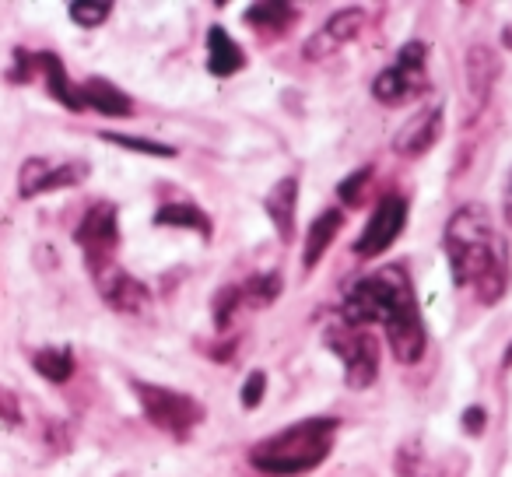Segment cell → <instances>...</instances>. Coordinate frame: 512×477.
<instances>
[{"instance_id":"cell-19","label":"cell","mask_w":512,"mask_h":477,"mask_svg":"<svg viewBox=\"0 0 512 477\" xmlns=\"http://www.w3.org/2000/svg\"><path fill=\"white\" fill-rule=\"evenodd\" d=\"M299 18V8L285 4V0H267V4H253L246 11V25L256 32H264V36H281L288 32Z\"/></svg>"},{"instance_id":"cell-26","label":"cell","mask_w":512,"mask_h":477,"mask_svg":"<svg viewBox=\"0 0 512 477\" xmlns=\"http://www.w3.org/2000/svg\"><path fill=\"white\" fill-rule=\"evenodd\" d=\"M67 11H71V18L81 29H95V25H102L113 15V4H106V0H74Z\"/></svg>"},{"instance_id":"cell-11","label":"cell","mask_w":512,"mask_h":477,"mask_svg":"<svg viewBox=\"0 0 512 477\" xmlns=\"http://www.w3.org/2000/svg\"><path fill=\"white\" fill-rule=\"evenodd\" d=\"M365 29V11L362 8H341L334 11V15L323 22L320 32H313L309 36V43L302 46V57L309 60V64H316V60H327L334 57L341 46L355 43L358 32Z\"/></svg>"},{"instance_id":"cell-12","label":"cell","mask_w":512,"mask_h":477,"mask_svg":"<svg viewBox=\"0 0 512 477\" xmlns=\"http://www.w3.org/2000/svg\"><path fill=\"white\" fill-rule=\"evenodd\" d=\"M92 281H95V288H99L102 299H106V306L116 309V313H123V316L141 313V309L151 302L148 288H144L141 281L134 278V274L123 271L120 264H113V267H106V271L92 274Z\"/></svg>"},{"instance_id":"cell-28","label":"cell","mask_w":512,"mask_h":477,"mask_svg":"<svg viewBox=\"0 0 512 477\" xmlns=\"http://www.w3.org/2000/svg\"><path fill=\"white\" fill-rule=\"evenodd\" d=\"M264 393H267V372H264V369H253V372L246 376V383H242V407H246V411L260 407Z\"/></svg>"},{"instance_id":"cell-14","label":"cell","mask_w":512,"mask_h":477,"mask_svg":"<svg viewBox=\"0 0 512 477\" xmlns=\"http://www.w3.org/2000/svg\"><path fill=\"white\" fill-rule=\"evenodd\" d=\"M264 211L271 218L274 232H278L281 243H292L295 239V211H299V179L285 176L271 186V193L264 197Z\"/></svg>"},{"instance_id":"cell-1","label":"cell","mask_w":512,"mask_h":477,"mask_svg":"<svg viewBox=\"0 0 512 477\" xmlns=\"http://www.w3.org/2000/svg\"><path fill=\"white\" fill-rule=\"evenodd\" d=\"M344 320L358 323V327L379 323L386 330V341H390L397 362L418 365L425 355V323H421L411 278L400 264H386L358 278L344 295Z\"/></svg>"},{"instance_id":"cell-15","label":"cell","mask_w":512,"mask_h":477,"mask_svg":"<svg viewBox=\"0 0 512 477\" xmlns=\"http://www.w3.org/2000/svg\"><path fill=\"white\" fill-rule=\"evenodd\" d=\"M78 88H81V102H85V109L92 106L95 113H102V116H134V99H130L123 88H116L113 81L92 78Z\"/></svg>"},{"instance_id":"cell-20","label":"cell","mask_w":512,"mask_h":477,"mask_svg":"<svg viewBox=\"0 0 512 477\" xmlns=\"http://www.w3.org/2000/svg\"><path fill=\"white\" fill-rule=\"evenodd\" d=\"M151 221H155L158 228H190V232H197L200 239H211L214 235L211 218H207L197 204H162Z\"/></svg>"},{"instance_id":"cell-2","label":"cell","mask_w":512,"mask_h":477,"mask_svg":"<svg viewBox=\"0 0 512 477\" xmlns=\"http://www.w3.org/2000/svg\"><path fill=\"white\" fill-rule=\"evenodd\" d=\"M446 257L453 285L474 288L484 306L502 302L509 288V243L495 232L488 207H456L446 225Z\"/></svg>"},{"instance_id":"cell-21","label":"cell","mask_w":512,"mask_h":477,"mask_svg":"<svg viewBox=\"0 0 512 477\" xmlns=\"http://www.w3.org/2000/svg\"><path fill=\"white\" fill-rule=\"evenodd\" d=\"M32 365H36L39 376L60 386L74 376V351L71 348H43V351H36Z\"/></svg>"},{"instance_id":"cell-16","label":"cell","mask_w":512,"mask_h":477,"mask_svg":"<svg viewBox=\"0 0 512 477\" xmlns=\"http://www.w3.org/2000/svg\"><path fill=\"white\" fill-rule=\"evenodd\" d=\"M242 67H246V53L239 50V43H235L221 25H214V29L207 32V71H211L214 78H232Z\"/></svg>"},{"instance_id":"cell-29","label":"cell","mask_w":512,"mask_h":477,"mask_svg":"<svg viewBox=\"0 0 512 477\" xmlns=\"http://www.w3.org/2000/svg\"><path fill=\"white\" fill-rule=\"evenodd\" d=\"M0 421L4 425H18L22 421V404H18V397L8 386H0Z\"/></svg>"},{"instance_id":"cell-22","label":"cell","mask_w":512,"mask_h":477,"mask_svg":"<svg viewBox=\"0 0 512 477\" xmlns=\"http://www.w3.org/2000/svg\"><path fill=\"white\" fill-rule=\"evenodd\" d=\"M278 295H281V274L278 271L253 274V278L242 285V302H246V306H253V309L271 306Z\"/></svg>"},{"instance_id":"cell-8","label":"cell","mask_w":512,"mask_h":477,"mask_svg":"<svg viewBox=\"0 0 512 477\" xmlns=\"http://www.w3.org/2000/svg\"><path fill=\"white\" fill-rule=\"evenodd\" d=\"M92 172V165L85 158H67V162L53 165L50 158L36 155L25 158L22 172H18V193L22 197H39V193H53V190H71L81 186Z\"/></svg>"},{"instance_id":"cell-24","label":"cell","mask_w":512,"mask_h":477,"mask_svg":"<svg viewBox=\"0 0 512 477\" xmlns=\"http://www.w3.org/2000/svg\"><path fill=\"white\" fill-rule=\"evenodd\" d=\"M397 477H435L421 442H407L397 449Z\"/></svg>"},{"instance_id":"cell-17","label":"cell","mask_w":512,"mask_h":477,"mask_svg":"<svg viewBox=\"0 0 512 477\" xmlns=\"http://www.w3.org/2000/svg\"><path fill=\"white\" fill-rule=\"evenodd\" d=\"M36 71L46 74V88H50V95L60 102V106H67L71 113H81V109H85L81 88L71 85V78H67V71H64V60H60L57 53H36Z\"/></svg>"},{"instance_id":"cell-25","label":"cell","mask_w":512,"mask_h":477,"mask_svg":"<svg viewBox=\"0 0 512 477\" xmlns=\"http://www.w3.org/2000/svg\"><path fill=\"white\" fill-rule=\"evenodd\" d=\"M102 141L120 144L127 151H137V155H151V158H176V148L162 141H148V137H130V134H102Z\"/></svg>"},{"instance_id":"cell-3","label":"cell","mask_w":512,"mask_h":477,"mask_svg":"<svg viewBox=\"0 0 512 477\" xmlns=\"http://www.w3.org/2000/svg\"><path fill=\"white\" fill-rule=\"evenodd\" d=\"M337 418H306L295 425L281 428V432L267 435L256 446H249V463L260 474L271 477H292V474H309L330 456L337 439Z\"/></svg>"},{"instance_id":"cell-31","label":"cell","mask_w":512,"mask_h":477,"mask_svg":"<svg viewBox=\"0 0 512 477\" xmlns=\"http://www.w3.org/2000/svg\"><path fill=\"white\" fill-rule=\"evenodd\" d=\"M502 214H505V225L512 228V165L505 172V186H502Z\"/></svg>"},{"instance_id":"cell-9","label":"cell","mask_w":512,"mask_h":477,"mask_svg":"<svg viewBox=\"0 0 512 477\" xmlns=\"http://www.w3.org/2000/svg\"><path fill=\"white\" fill-rule=\"evenodd\" d=\"M404 225H407L404 197H397V193H386V197L379 200L376 214L369 218V225H365L362 235H358L355 257L358 260H376L379 253H386L393 243H397V235L404 232Z\"/></svg>"},{"instance_id":"cell-7","label":"cell","mask_w":512,"mask_h":477,"mask_svg":"<svg viewBox=\"0 0 512 477\" xmlns=\"http://www.w3.org/2000/svg\"><path fill=\"white\" fill-rule=\"evenodd\" d=\"M74 243L81 246L85 264L92 274L113 267L116 250H120V214H116V204L99 200V204L88 207L81 225L74 228Z\"/></svg>"},{"instance_id":"cell-6","label":"cell","mask_w":512,"mask_h":477,"mask_svg":"<svg viewBox=\"0 0 512 477\" xmlns=\"http://www.w3.org/2000/svg\"><path fill=\"white\" fill-rule=\"evenodd\" d=\"M425 64H428V43H421V39L404 43L397 64L386 67L383 74H376L372 95H376L383 106H400V102H411V99H418V95H425L428 92Z\"/></svg>"},{"instance_id":"cell-13","label":"cell","mask_w":512,"mask_h":477,"mask_svg":"<svg viewBox=\"0 0 512 477\" xmlns=\"http://www.w3.org/2000/svg\"><path fill=\"white\" fill-rule=\"evenodd\" d=\"M442 120H446V106L435 102V106H425L421 113H414L404 127L393 137V151L404 158H421L425 151H432L442 137Z\"/></svg>"},{"instance_id":"cell-32","label":"cell","mask_w":512,"mask_h":477,"mask_svg":"<svg viewBox=\"0 0 512 477\" xmlns=\"http://www.w3.org/2000/svg\"><path fill=\"white\" fill-rule=\"evenodd\" d=\"M502 365H505V369H512V344H509V348H505V355H502Z\"/></svg>"},{"instance_id":"cell-10","label":"cell","mask_w":512,"mask_h":477,"mask_svg":"<svg viewBox=\"0 0 512 477\" xmlns=\"http://www.w3.org/2000/svg\"><path fill=\"white\" fill-rule=\"evenodd\" d=\"M463 71H467V123H474L495 95V85L502 78V57H498L495 46L477 43L467 50Z\"/></svg>"},{"instance_id":"cell-27","label":"cell","mask_w":512,"mask_h":477,"mask_svg":"<svg viewBox=\"0 0 512 477\" xmlns=\"http://www.w3.org/2000/svg\"><path fill=\"white\" fill-rule=\"evenodd\" d=\"M369 183H372V165H362L358 172H351V176L341 179V186H337V197H341L348 207H358L365 200Z\"/></svg>"},{"instance_id":"cell-30","label":"cell","mask_w":512,"mask_h":477,"mask_svg":"<svg viewBox=\"0 0 512 477\" xmlns=\"http://www.w3.org/2000/svg\"><path fill=\"white\" fill-rule=\"evenodd\" d=\"M463 428H467L470 435H481L484 428H488V411H484V407H467V411H463Z\"/></svg>"},{"instance_id":"cell-23","label":"cell","mask_w":512,"mask_h":477,"mask_svg":"<svg viewBox=\"0 0 512 477\" xmlns=\"http://www.w3.org/2000/svg\"><path fill=\"white\" fill-rule=\"evenodd\" d=\"M246 306L242 302V285H225L218 295H214V302H211V316H214V323H218V330H228L232 327V320H235V313Z\"/></svg>"},{"instance_id":"cell-18","label":"cell","mask_w":512,"mask_h":477,"mask_svg":"<svg viewBox=\"0 0 512 477\" xmlns=\"http://www.w3.org/2000/svg\"><path fill=\"white\" fill-rule=\"evenodd\" d=\"M341 225H344V214L337 211V207H327V211H323L320 218L309 225L306 246H302V267H309V271H313V267L320 264L323 253H327L330 243H334V235L341 232Z\"/></svg>"},{"instance_id":"cell-4","label":"cell","mask_w":512,"mask_h":477,"mask_svg":"<svg viewBox=\"0 0 512 477\" xmlns=\"http://www.w3.org/2000/svg\"><path fill=\"white\" fill-rule=\"evenodd\" d=\"M323 344L344 362L348 390H369L379 376V344L365 327L351 320H334L323 327Z\"/></svg>"},{"instance_id":"cell-5","label":"cell","mask_w":512,"mask_h":477,"mask_svg":"<svg viewBox=\"0 0 512 477\" xmlns=\"http://www.w3.org/2000/svg\"><path fill=\"white\" fill-rule=\"evenodd\" d=\"M134 393H137V400H141L144 418L155 428H162L165 435H172V439H190V432L207 414L200 400H193L190 393L169 390V386L134 383Z\"/></svg>"}]
</instances>
